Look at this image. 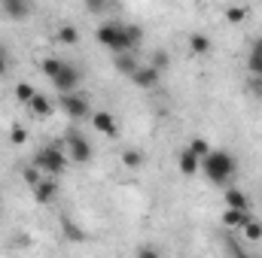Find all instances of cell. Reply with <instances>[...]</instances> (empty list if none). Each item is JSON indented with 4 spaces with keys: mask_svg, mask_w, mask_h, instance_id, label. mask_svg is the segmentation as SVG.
<instances>
[{
    "mask_svg": "<svg viewBox=\"0 0 262 258\" xmlns=\"http://www.w3.org/2000/svg\"><path fill=\"white\" fill-rule=\"evenodd\" d=\"M201 173H204L207 183L226 189V186L235 179V173H238V161H235V155L226 152V149H210V152L201 158Z\"/></svg>",
    "mask_w": 262,
    "mask_h": 258,
    "instance_id": "1",
    "label": "cell"
},
{
    "mask_svg": "<svg viewBox=\"0 0 262 258\" xmlns=\"http://www.w3.org/2000/svg\"><path fill=\"white\" fill-rule=\"evenodd\" d=\"M40 70H43L46 79L58 88V94H67V91H76V88H79L82 73L70 64V61H64V58H43V61H40Z\"/></svg>",
    "mask_w": 262,
    "mask_h": 258,
    "instance_id": "2",
    "label": "cell"
},
{
    "mask_svg": "<svg viewBox=\"0 0 262 258\" xmlns=\"http://www.w3.org/2000/svg\"><path fill=\"white\" fill-rule=\"evenodd\" d=\"M43 173H49V176H61L67 170V152H64V143H52V146H43L34 158H31Z\"/></svg>",
    "mask_w": 262,
    "mask_h": 258,
    "instance_id": "3",
    "label": "cell"
},
{
    "mask_svg": "<svg viewBox=\"0 0 262 258\" xmlns=\"http://www.w3.org/2000/svg\"><path fill=\"white\" fill-rule=\"evenodd\" d=\"M95 40L110 52H131L128 40H125V24H119V21H101L95 31Z\"/></svg>",
    "mask_w": 262,
    "mask_h": 258,
    "instance_id": "4",
    "label": "cell"
},
{
    "mask_svg": "<svg viewBox=\"0 0 262 258\" xmlns=\"http://www.w3.org/2000/svg\"><path fill=\"white\" fill-rule=\"evenodd\" d=\"M64 152H67V158L73 161V164H89L92 161V143L79 134V131H67V137H64Z\"/></svg>",
    "mask_w": 262,
    "mask_h": 258,
    "instance_id": "5",
    "label": "cell"
},
{
    "mask_svg": "<svg viewBox=\"0 0 262 258\" xmlns=\"http://www.w3.org/2000/svg\"><path fill=\"white\" fill-rule=\"evenodd\" d=\"M61 110H64L67 116L73 119V122H79V119H89L92 116V104H89V97L82 94V91H67L61 94Z\"/></svg>",
    "mask_w": 262,
    "mask_h": 258,
    "instance_id": "6",
    "label": "cell"
},
{
    "mask_svg": "<svg viewBox=\"0 0 262 258\" xmlns=\"http://www.w3.org/2000/svg\"><path fill=\"white\" fill-rule=\"evenodd\" d=\"M58 189H61V186H58V176H49V173H46L31 192H34V200H37L40 207H49V203L58 197Z\"/></svg>",
    "mask_w": 262,
    "mask_h": 258,
    "instance_id": "7",
    "label": "cell"
},
{
    "mask_svg": "<svg viewBox=\"0 0 262 258\" xmlns=\"http://www.w3.org/2000/svg\"><path fill=\"white\" fill-rule=\"evenodd\" d=\"M92 128L98 131V134H104V137H119V122H116V116L113 113H107V110H101V113H92Z\"/></svg>",
    "mask_w": 262,
    "mask_h": 258,
    "instance_id": "8",
    "label": "cell"
},
{
    "mask_svg": "<svg viewBox=\"0 0 262 258\" xmlns=\"http://www.w3.org/2000/svg\"><path fill=\"white\" fill-rule=\"evenodd\" d=\"M128 79L137 85V88H156V85H159V79H162V70H156L152 64H140Z\"/></svg>",
    "mask_w": 262,
    "mask_h": 258,
    "instance_id": "9",
    "label": "cell"
},
{
    "mask_svg": "<svg viewBox=\"0 0 262 258\" xmlns=\"http://www.w3.org/2000/svg\"><path fill=\"white\" fill-rule=\"evenodd\" d=\"M177 167H180L183 176H195V173H201V158H198L189 146H183L177 152Z\"/></svg>",
    "mask_w": 262,
    "mask_h": 258,
    "instance_id": "10",
    "label": "cell"
},
{
    "mask_svg": "<svg viewBox=\"0 0 262 258\" xmlns=\"http://www.w3.org/2000/svg\"><path fill=\"white\" fill-rule=\"evenodd\" d=\"M0 6L12 21H25L31 12V0H0Z\"/></svg>",
    "mask_w": 262,
    "mask_h": 258,
    "instance_id": "11",
    "label": "cell"
},
{
    "mask_svg": "<svg viewBox=\"0 0 262 258\" xmlns=\"http://www.w3.org/2000/svg\"><path fill=\"white\" fill-rule=\"evenodd\" d=\"M25 107H28V110H31V116H37V119H49V116H52V100H49L46 94H40V91H37Z\"/></svg>",
    "mask_w": 262,
    "mask_h": 258,
    "instance_id": "12",
    "label": "cell"
},
{
    "mask_svg": "<svg viewBox=\"0 0 262 258\" xmlns=\"http://www.w3.org/2000/svg\"><path fill=\"white\" fill-rule=\"evenodd\" d=\"M223 200H226V207H235V210H250V197L241 192V189H235L232 183L223 189Z\"/></svg>",
    "mask_w": 262,
    "mask_h": 258,
    "instance_id": "13",
    "label": "cell"
},
{
    "mask_svg": "<svg viewBox=\"0 0 262 258\" xmlns=\"http://www.w3.org/2000/svg\"><path fill=\"white\" fill-rule=\"evenodd\" d=\"M189 52L192 55H198V58H204V55H210V49H213V43H210V37L207 34H201V31H195V34H189Z\"/></svg>",
    "mask_w": 262,
    "mask_h": 258,
    "instance_id": "14",
    "label": "cell"
},
{
    "mask_svg": "<svg viewBox=\"0 0 262 258\" xmlns=\"http://www.w3.org/2000/svg\"><path fill=\"white\" fill-rule=\"evenodd\" d=\"M247 219H250V210H235V207H226V213H223V228L235 231V228H241Z\"/></svg>",
    "mask_w": 262,
    "mask_h": 258,
    "instance_id": "15",
    "label": "cell"
},
{
    "mask_svg": "<svg viewBox=\"0 0 262 258\" xmlns=\"http://www.w3.org/2000/svg\"><path fill=\"white\" fill-rule=\"evenodd\" d=\"M113 67L122 73V76H131L134 70H137V58H134V52H116V61H113Z\"/></svg>",
    "mask_w": 262,
    "mask_h": 258,
    "instance_id": "16",
    "label": "cell"
},
{
    "mask_svg": "<svg viewBox=\"0 0 262 258\" xmlns=\"http://www.w3.org/2000/svg\"><path fill=\"white\" fill-rule=\"evenodd\" d=\"M55 43H61V46H76V43H79V31H76L73 24H61V28L55 31Z\"/></svg>",
    "mask_w": 262,
    "mask_h": 258,
    "instance_id": "17",
    "label": "cell"
},
{
    "mask_svg": "<svg viewBox=\"0 0 262 258\" xmlns=\"http://www.w3.org/2000/svg\"><path fill=\"white\" fill-rule=\"evenodd\" d=\"M223 15H226V21H229V24H241V21H247L250 9H247V6H241V3H235V6H226V9H223Z\"/></svg>",
    "mask_w": 262,
    "mask_h": 258,
    "instance_id": "18",
    "label": "cell"
},
{
    "mask_svg": "<svg viewBox=\"0 0 262 258\" xmlns=\"http://www.w3.org/2000/svg\"><path fill=\"white\" fill-rule=\"evenodd\" d=\"M241 231H244V237H247V240H262V222H259V219H253V216L241 225Z\"/></svg>",
    "mask_w": 262,
    "mask_h": 258,
    "instance_id": "19",
    "label": "cell"
},
{
    "mask_svg": "<svg viewBox=\"0 0 262 258\" xmlns=\"http://www.w3.org/2000/svg\"><path fill=\"white\" fill-rule=\"evenodd\" d=\"M122 164H125L128 170L143 167V152H140V149H125V152H122Z\"/></svg>",
    "mask_w": 262,
    "mask_h": 258,
    "instance_id": "20",
    "label": "cell"
},
{
    "mask_svg": "<svg viewBox=\"0 0 262 258\" xmlns=\"http://www.w3.org/2000/svg\"><path fill=\"white\" fill-rule=\"evenodd\" d=\"M125 40H128V49L134 52L143 43V28L140 24H125Z\"/></svg>",
    "mask_w": 262,
    "mask_h": 258,
    "instance_id": "21",
    "label": "cell"
},
{
    "mask_svg": "<svg viewBox=\"0 0 262 258\" xmlns=\"http://www.w3.org/2000/svg\"><path fill=\"white\" fill-rule=\"evenodd\" d=\"M21 179H25V186H31V189H34V186H37V183L43 179V170H40V167H37V164L31 161V164H28V167L21 170Z\"/></svg>",
    "mask_w": 262,
    "mask_h": 258,
    "instance_id": "22",
    "label": "cell"
},
{
    "mask_svg": "<svg viewBox=\"0 0 262 258\" xmlns=\"http://www.w3.org/2000/svg\"><path fill=\"white\" fill-rule=\"evenodd\" d=\"M34 94H37V88H34L31 82H18V85H15V100H18V104H28Z\"/></svg>",
    "mask_w": 262,
    "mask_h": 258,
    "instance_id": "23",
    "label": "cell"
},
{
    "mask_svg": "<svg viewBox=\"0 0 262 258\" xmlns=\"http://www.w3.org/2000/svg\"><path fill=\"white\" fill-rule=\"evenodd\" d=\"M9 143H12V146H25V143H28V128H25V125H12V128H9Z\"/></svg>",
    "mask_w": 262,
    "mask_h": 258,
    "instance_id": "24",
    "label": "cell"
},
{
    "mask_svg": "<svg viewBox=\"0 0 262 258\" xmlns=\"http://www.w3.org/2000/svg\"><path fill=\"white\" fill-rule=\"evenodd\" d=\"M186 146H189V149H192V152H195L198 158H204V155H207V152H210V143H207V140H204V137H192V140H189V143H186Z\"/></svg>",
    "mask_w": 262,
    "mask_h": 258,
    "instance_id": "25",
    "label": "cell"
},
{
    "mask_svg": "<svg viewBox=\"0 0 262 258\" xmlns=\"http://www.w3.org/2000/svg\"><path fill=\"white\" fill-rule=\"evenodd\" d=\"M149 64L156 67V70H168V64H171V55L165 52V49H159V52H152V61Z\"/></svg>",
    "mask_w": 262,
    "mask_h": 258,
    "instance_id": "26",
    "label": "cell"
},
{
    "mask_svg": "<svg viewBox=\"0 0 262 258\" xmlns=\"http://www.w3.org/2000/svg\"><path fill=\"white\" fill-rule=\"evenodd\" d=\"M85 3V9L92 12V15H101V12H107V0H82Z\"/></svg>",
    "mask_w": 262,
    "mask_h": 258,
    "instance_id": "27",
    "label": "cell"
},
{
    "mask_svg": "<svg viewBox=\"0 0 262 258\" xmlns=\"http://www.w3.org/2000/svg\"><path fill=\"white\" fill-rule=\"evenodd\" d=\"M247 70L253 76H262V55H247Z\"/></svg>",
    "mask_w": 262,
    "mask_h": 258,
    "instance_id": "28",
    "label": "cell"
},
{
    "mask_svg": "<svg viewBox=\"0 0 262 258\" xmlns=\"http://www.w3.org/2000/svg\"><path fill=\"white\" fill-rule=\"evenodd\" d=\"M6 70H9V52H6V49L0 46V76H3Z\"/></svg>",
    "mask_w": 262,
    "mask_h": 258,
    "instance_id": "29",
    "label": "cell"
},
{
    "mask_svg": "<svg viewBox=\"0 0 262 258\" xmlns=\"http://www.w3.org/2000/svg\"><path fill=\"white\" fill-rule=\"evenodd\" d=\"M250 55H262V37H253L250 40Z\"/></svg>",
    "mask_w": 262,
    "mask_h": 258,
    "instance_id": "30",
    "label": "cell"
},
{
    "mask_svg": "<svg viewBox=\"0 0 262 258\" xmlns=\"http://www.w3.org/2000/svg\"><path fill=\"white\" fill-rule=\"evenodd\" d=\"M159 252H162L159 246H140L137 249V255H159Z\"/></svg>",
    "mask_w": 262,
    "mask_h": 258,
    "instance_id": "31",
    "label": "cell"
},
{
    "mask_svg": "<svg viewBox=\"0 0 262 258\" xmlns=\"http://www.w3.org/2000/svg\"><path fill=\"white\" fill-rule=\"evenodd\" d=\"M259 97H262V85H259Z\"/></svg>",
    "mask_w": 262,
    "mask_h": 258,
    "instance_id": "32",
    "label": "cell"
}]
</instances>
